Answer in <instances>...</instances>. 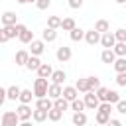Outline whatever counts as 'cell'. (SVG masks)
<instances>
[{
	"instance_id": "1",
	"label": "cell",
	"mask_w": 126,
	"mask_h": 126,
	"mask_svg": "<svg viewBox=\"0 0 126 126\" xmlns=\"http://www.w3.org/2000/svg\"><path fill=\"white\" fill-rule=\"evenodd\" d=\"M49 85H51V83H47V79H41V77H37V79L33 81V94H35V100L47 96Z\"/></svg>"
},
{
	"instance_id": "2",
	"label": "cell",
	"mask_w": 126,
	"mask_h": 126,
	"mask_svg": "<svg viewBox=\"0 0 126 126\" xmlns=\"http://www.w3.org/2000/svg\"><path fill=\"white\" fill-rule=\"evenodd\" d=\"M20 124H22V120H20V116H18L16 110H4V114H2V126H20Z\"/></svg>"
},
{
	"instance_id": "3",
	"label": "cell",
	"mask_w": 126,
	"mask_h": 126,
	"mask_svg": "<svg viewBox=\"0 0 126 126\" xmlns=\"http://www.w3.org/2000/svg\"><path fill=\"white\" fill-rule=\"evenodd\" d=\"M14 37H18L16 26H2V30H0V41L6 43V41H10V39H14Z\"/></svg>"
},
{
	"instance_id": "4",
	"label": "cell",
	"mask_w": 126,
	"mask_h": 126,
	"mask_svg": "<svg viewBox=\"0 0 126 126\" xmlns=\"http://www.w3.org/2000/svg\"><path fill=\"white\" fill-rule=\"evenodd\" d=\"M83 100H85V104H87V108H93V110H98V106H100V98L96 96V93H94V91H91V93H87Z\"/></svg>"
},
{
	"instance_id": "5",
	"label": "cell",
	"mask_w": 126,
	"mask_h": 126,
	"mask_svg": "<svg viewBox=\"0 0 126 126\" xmlns=\"http://www.w3.org/2000/svg\"><path fill=\"white\" fill-rule=\"evenodd\" d=\"M55 57H57V61H61V63H67V61L73 57V51H71V47H67V45H61V47H57V51H55Z\"/></svg>"
},
{
	"instance_id": "6",
	"label": "cell",
	"mask_w": 126,
	"mask_h": 126,
	"mask_svg": "<svg viewBox=\"0 0 126 126\" xmlns=\"http://www.w3.org/2000/svg\"><path fill=\"white\" fill-rule=\"evenodd\" d=\"M100 45H102L104 49H112V47L116 45V35H114V32H106V33H102V37H100Z\"/></svg>"
},
{
	"instance_id": "7",
	"label": "cell",
	"mask_w": 126,
	"mask_h": 126,
	"mask_svg": "<svg viewBox=\"0 0 126 126\" xmlns=\"http://www.w3.org/2000/svg\"><path fill=\"white\" fill-rule=\"evenodd\" d=\"M16 112H18V116H20L22 122H26V120H30V118L33 116V110H32L30 104H20V106L16 108Z\"/></svg>"
},
{
	"instance_id": "8",
	"label": "cell",
	"mask_w": 126,
	"mask_h": 126,
	"mask_svg": "<svg viewBox=\"0 0 126 126\" xmlns=\"http://www.w3.org/2000/svg\"><path fill=\"white\" fill-rule=\"evenodd\" d=\"M100 37H102V33H98L94 28H93V30H87V33H85V41H87L89 45H96V43H100Z\"/></svg>"
},
{
	"instance_id": "9",
	"label": "cell",
	"mask_w": 126,
	"mask_h": 126,
	"mask_svg": "<svg viewBox=\"0 0 126 126\" xmlns=\"http://www.w3.org/2000/svg\"><path fill=\"white\" fill-rule=\"evenodd\" d=\"M43 51H45V41H43V39H33V41L30 43V53H32V55H37V57H39Z\"/></svg>"
},
{
	"instance_id": "10",
	"label": "cell",
	"mask_w": 126,
	"mask_h": 126,
	"mask_svg": "<svg viewBox=\"0 0 126 126\" xmlns=\"http://www.w3.org/2000/svg\"><path fill=\"white\" fill-rule=\"evenodd\" d=\"M30 57H32V53L30 51H26V49H20V51H16V65H20V67H26L28 65V61H30Z\"/></svg>"
},
{
	"instance_id": "11",
	"label": "cell",
	"mask_w": 126,
	"mask_h": 126,
	"mask_svg": "<svg viewBox=\"0 0 126 126\" xmlns=\"http://www.w3.org/2000/svg\"><path fill=\"white\" fill-rule=\"evenodd\" d=\"M116 59H118V57H116L114 49H102V53H100V61H102V63H106V65H114Z\"/></svg>"
},
{
	"instance_id": "12",
	"label": "cell",
	"mask_w": 126,
	"mask_h": 126,
	"mask_svg": "<svg viewBox=\"0 0 126 126\" xmlns=\"http://www.w3.org/2000/svg\"><path fill=\"white\" fill-rule=\"evenodd\" d=\"M53 106H55V102H53V98H49V96L35 100V108H39V110H51Z\"/></svg>"
},
{
	"instance_id": "13",
	"label": "cell",
	"mask_w": 126,
	"mask_h": 126,
	"mask_svg": "<svg viewBox=\"0 0 126 126\" xmlns=\"http://www.w3.org/2000/svg\"><path fill=\"white\" fill-rule=\"evenodd\" d=\"M75 87H77V91H79V93H83V94H87V93H91V91H93V87H91V83H89V77L79 79V81L75 83Z\"/></svg>"
},
{
	"instance_id": "14",
	"label": "cell",
	"mask_w": 126,
	"mask_h": 126,
	"mask_svg": "<svg viewBox=\"0 0 126 126\" xmlns=\"http://www.w3.org/2000/svg\"><path fill=\"white\" fill-rule=\"evenodd\" d=\"M47 96H49V98H53V100L61 98V96H63V87H61V85L51 83V85H49V93H47Z\"/></svg>"
},
{
	"instance_id": "15",
	"label": "cell",
	"mask_w": 126,
	"mask_h": 126,
	"mask_svg": "<svg viewBox=\"0 0 126 126\" xmlns=\"http://www.w3.org/2000/svg\"><path fill=\"white\" fill-rule=\"evenodd\" d=\"M63 98H67L69 102L77 100V98H79V91H77V87H63Z\"/></svg>"
},
{
	"instance_id": "16",
	"label": "cell",
	"mask_w": 126,
	"mask_h": 126,
	"mask_svg": "<svg viewBox=\"0 0 126 126\" xmlns=\"http://www.w3.org/2000/svg\"><path fill=\"white\" fill-rule=\"evenodd\" d=\"M0 20H2V26H18L16 14H14V12H10V10H8V12H4Z\"/></svg>"
},
{
	"instance_id": "17",
	"label": "cell",
	"mask_w": 126,
	"mask_h": 126,
	"mask_svg": "<svg viewBox=\"0 0 126 126\" xmlns=\"http://www.w3.org/2000/svg\"><path fill=\"white\" fill-rule=\"evenodd\" d=\"M35 73H37V77H41V79H51V75H53V67H51L49 63H43Z\"/></svg>"
},
{
	"instance_id": "18",
	"label": "cell",
	"mask_w": 126,
	"mask_h": 126,
	"mask_svg": "<svg viewBox=\"0 0 126 126\" xmlns=\"http://www.w3.org/2000/svg\"><path fill=\"white\" fill-rule=\"evenodd\" d=\"M41 39H43L45 43H51V41H55V39H57V30L45 28V30L41 32Z\"/></svg>"
},
{
	"instance_id": "19",
	"label": "cell",
	"mask_w": 126,
	"mask_h": 126,
	"mask_svg": "<svg viewBox=\"0 0 126 126\" xmlns=\"http://www.w3.org/2000/svg\"><path fill=\"white\" fill-rule=\"evenodd\" d=\"M71 122H73V126H87V114L85 112H73Z\"/></svg>"
},
{
	"instance_id": "20",
	"label": "cell",
	"mask_w": 126,
	"mask_h": 126,
	"mask_svg": "<svg viewBox=\"0 0 126 126\" xmlns=\"http://www.w3.org/2000/svg\"><path fill=\"white\" fill-rule=\"evenodd\" d=\"M65 79H67V73H65L63 69H57V71H53V75H51V83H55V85H63Z\"/></svg>"
},
{
	"instance_id": "21",
	"label": "cell",
	"mask_w": 126,
	"mask_h": 126,
	"mask_svg": "<svg viewBox=\"0 0 126 126\" xmlns=\"http://www.w3.org/2000/svg\"><path fill=\"white\" fill-rule=\"evenodd\" d=\"M20 94H22V89H20L18 85H12V87H8V93H6L8 100H20Z\"/></svg>"
},
{
	"instance_id": "22",
	"label": "cell",
	"mask_w": 126,
	"mask_h": 126,
	"mask_svg": "<svg viewBox=\"0 0 126 126\" xmlns=\"http://www.w3.org/2000/svg\"><path fill=\"white\" fill-rule=\"evenodd\" d=\"M32 120H33V122H45V120H49V110H39V108H35Z\"/></svg>"
},
{
	"instance_id": "23",
	"label": "cell",
	"mask_w": 126,
	"mask_h": 126,
	"mask_svg": "<svg viewBox=\"0 0 126 126\" xmlns=\"http://www.w3.org/2000/svg\"><path fill=\"white\" fill-rule=\"evenodd\" d=\"M33 91L32 89H22V94H20V104H30L32 98H33Z\"/></svg>"
},
{
	"instance_id": "24",
	"label": "cell",
	"mask_w": 126,
	"mask_h": 126,
	"mask_svg": "<svg viewBox=\"0 0 126 126\" xmlns=\"http://www.w3.org/2000/svg\"><path fill=\"white\" fill-rule=\"evenodd\" d=\"M94 122L100 124V126H106V124L110 122V114H106V112H102V110H96V114H94Z\"/></svg>"
},
{
	"instance_id": "25",
	"label": "cell",
	"mask_w": 126,
	"mask_h": 126,
	"mask_svg": "<svg viewBox=\"0 0 126 126\" xmlns=\"http://www.w3.org/2000/svg\"><path fill=\"white\" fill-rule=\"evenodd\" d=\"M41 65H43V63H41V59H39L37 55H32V57H30V61H28V65H26V69H30V71H37Z\"/></svg>"
},
{
	"instance_id": "26",
	"label": "cell",
	"mask_w": 126,
	"mask_h": 126,
	"mask_svg": "<svg viewBox=\"0 0 126 126\" xmlns=\"http://www.w3.org/2000/svg\"><path fill=\"white\" fill-rule=\"evenodd\" d=\"M61 24H63V18H59V16H49L47 18V28H51V30H59Z\"/></svg>"
},
{
	"instance_id": "27",
	"label": "cell",
	"mask_w": 126,
	"mask_h": 126,
	"mask_svg": "<svg viewBox=\"0 0 126 126\" xmlns=\"http://www.w3.org/2000/svg\"><path fill=\"white\" fill-rule=\"evenodd\" d=\"M75 28H77V24H75V20H73V18H69V16H67V18H63V24H61V30H63V32H69V33H71Z\"/></svg>"
},
{
	"instance_id": "28",
	"label": "cell",
	"mask_w": 126,
	"mask_h": 126,
	"mask_svg": "<svg viewBox=\"0 0 126 126\" xmlns=\"http://www.w3.org/2000/svg\"><path fill=\"white\" fill-rule=\"evenodd\" d=\"M94 30H96L98 33H106V32H110V24H108L106 20H96V22H94Z\"/></svg>"
},
{
	"instance_id": "29",
	"label": "cell",
	"mask_w": 126,
	"mask_h": 126,
	"mask_svg": "<svg viewBox=\"0 0 126 126\" xmlns=\"http://www.w3.org/2000/svg\"><path fill=\"white\" fill-rule=\"evenodd\" d=\"M85 30H81V28H75L71 33H69V37H71V41H83L85 39Z\"/></svg>"
},
{
	"instance_id": "30",
	"label": "cell",
	"mask_w": 126,
	"mask_h": 126,
	"mask_svg": "<svg viewBox=\"0 0 126 126\" xmlns=\"http://www.w3.org/2000/svg\"><path fill=\"white\" fill-rule=\"evenodd\" d=\"M114 71H116V75L118 73H126V57H118L116 61H114Z\"/></svg>"
},
{
	"instance_id": "31",
	"label": "cell",
	"mask_w": 126,
	"mask_h": 126,
	"mask_svg": "<svg viewBox=\"0 0 126 126\" xmlns=\"http://www.w3.org/2000/svg\"><path fill=\"white\" fill-rule=\"evenodd\" d=\"M18 39H20L22 43H32V41H33V32H30V30H24V32L18 35Z\"/></svg>"
},
{
	"instance_id": "32",
	"label": "cell",
	"mask_w": 126,
	"mask_h": 126,
	"mask_svg": "<svg viewBox=\"0 0 126 126\" xmlns=\"http://www.w3.org/2000/svg\"><path fill=\"white\" fill-rule=\"evenodd\" d=\"M108 91L110 89H106V87H98L94 93H96V96L100 98V102H108Z\"/></svg>"
},
{
	"instance_id": "33",
	"label": "cell",
	"mask_w": 126,
	"mask_h": 126,
	"mask_svg": "<svg viewBox=\"0 0 126 126\" xmlns=\"http://www.w3.org/2000/svg\"><path fill=\"white\" fill-rule=\"evenodd\" d=\"M53 102H55V108H59V110H63V112H65L67 108H71V102H69L67 98H63V96L57 98V100H53Z\"/></svg>"
},
{
	"instance_id": "34",
	"label": "cell",
	"mask_w": 126,
	"mask_h": 126,
	"mask_svg": "<svg viewBox=\"0 0 126 126\" xmlns=\"http://www.w3.org/2000/svg\"><path fill=\"white\" fill-rule=\"evenodd\" d=\"M85 108H87V104H85V100H81V98H77V100L71 102V110H73V112H83Z\"/></svg>"
},
{
	"instance_id": "35",
	"label": "cell",
	"mask_w": 126,
	"mask_h": 126,
	"mask_svg": "<svg viewBox=\"0 0 126 126\" xmlns=\"http://www.w3.org/2000/svg\"><path fill=\"white\" fill-rule=\"evenodd\" d=\"M61 118H63V110H59V108L53 106V108L49 110V120H51V122H59Z\"/></svg>"
},
{
	"instance_id": "36",
	"label": "cell",
	"mask_w": 126,
	"mask_h": 126,
	"mask_svg": "<svg viewBox=\"0 0 126 126\" xmlns=\"http://www.w3.org/2000/svg\"><path fill=\"white\" fill-rule=\"evenodd\" d=\"M112 49H114L116 57H126V43H122V41H116V45H114Z\"/></svg>"
},
{
	"instance_id": "37",
	"label": "cell",
	"mask_w": 126,
	"mask_h": 126,
	"mask_svg": "<svg viewBox=\"0 0 126 126\" xmlns=\"http://www.w3.org/2000/svg\"><path fill=\"white\" fill-rule=\"evenodd\" d=\"M120 100H122V98H120V94H118L116 91H108V102H110V104H114V106H116Z\"/></svg>"
},
{
	"instance_id": "38",
	"label": "cell",
	"mask_w": 126,
	"mask_h": 126,
	"mask_svg": "<svg viewBox=\"0 0 126 126\" xmlns=\"http://www.w3.org/2000/svg\"><path fill=\"white\" fill-rule=\"evenodd\" d=\"M114 35H116V41H122V43H126V30H124V28L116 30V32H114Z\"/></svg>"
},
{
	"instance_id": "39",
	"label": "cell",
	"mask_w": 126,
	"mask_h": 126,
	"mask_svg": "<svg viewBox=\"0 0 126 126\" xmlns=\"http://www.w3.org/2000/svg\"><path fill=\"white\" fill-rule=\"evenodd\" d=\"M35 6H37V10H47L51 6V0H37Z\"/></svg>"
},
{
	"instance_id": "40",
	"label": "cell",
	"mask_w": 126,
	"mask_h": 126,
	"mask_svg": "<svg viewBox=\"0 0 126 126\" xmlns=\"http://www.w3.org/2000/svg\"><path fill=\"white\" fill-rule=\"evenodd\" d=\"M114 81H116V85H118V87H126V73H118Z\"/></svg>"
},
{
	"instance_id": "41",
	"label": "cell",
	"mask_w": 126,
	"mask_h": 126,
	"mask_svg": "<svg viewBox=\"0 0 126 126\" xmlns=\"http://www.w3.org/2000/svg\"><path fill=\"white\" fill-rule=\"evenodd\" d=\"M89 83H91L93 91H96V89L100 87V79H98V77H89Z\"/></svg>"
},
{
	"instance_id": "42",
	"label": "cell",
	"mask_w": 126,
	"mask_h": 126,
	"mask_svg": "<svg viewBox=\"0 0 126 126\" xmlns=\"http://www.w3.org/2000/svg\"><path fill=\"white\" fill-rule=\"evenodd\" d=\"M98 110H102V112H106V114H110V112H112V104H110V102H100V106H98Z\"/></svg>"
},
{
	"instance_id": "43",
	"label": "cell",
	"mask_w": 126,
	"mask_h": 126,
	"mask_svg": "<svg viewBox=\"0 0 126 126\" xmlns=\"http://www.w3.org/2000/svg\"><path fill=\"white\" fill-rule=\"evenodd\" d=\"M83 2H85V0H69V8H73V10H79V8L83 6Z\"/></svg>"
},
{
	"instance_id": "44",
	"label": "cell",
	"mask_w": 126,
	"mask_h": 126,
	"mask_svg": "<svg viewBox=\"0 0 126 126\" xmlns=\"http://www.w3.org/2000/svg\"><path fill=\"white\" fill-rule=\"evenodd\" d=\"M116 110H118L120 114H126V100H124V98H122V100L116 104Z\"/></svg>"
},
{
	"instance_id": "45",
	"label": "cell",
	"mask_w": 126,
	"mask_h": 126,
	"mask_svg": "<svg viewBox=\"0 0 126 126\" xmlns=\"http://www.w3.org/2000/svg\"><path fill=\"white\" fill-rule=\"evenodd\" d=\"M106 126H122V122H120L118 118H110V122H108Z\"/></svg>"
},
{
	"instance_id": "46",
	"label": "cell",
	"mask_w": 126,
	"mask_h": 126,
	"mask_svg": "<svg viewBox=\"0 0 126 126\" xmlns=\"http://www.w3.org/2000/svg\"><path fill=\"white\" fill-rule=\"evenodd\" d=\"M20 126H32V122H30V120H26V122H22Z\"/></svg>"
},
{
	"instance_id": "47",
	"label": "cell",
	"mask_w": 126,
	"mask_h": 126,
	"mask_svg": "<svg viewBox=\"0 0 126 126\" xmlns=\"http://www.w3.org/2000/svg\"><path fill=\"white\" fill-rule=\"evenodd\" d=\"M16 2H18V4H28L30 0H16Z\"/></svg>"
},
{
	"instance_id": "48",
	"label": "cell",
	"mask_w": 126,
	"mask_h": 126,
	"mask_svg": "<svg viewBox=\"0 0 126 126\" xmlns=\"http://www.w3.org/2000/svg\"><path fill=\"white\" fill-rule=\"evenodd\" d=\"M114 2H116V4H122V6L126 4V0H114Z\"/></svg>"
},
{
	"instance_id": "49",
	"label": "cell",
	"mask_w": 126,
	"mask_h": 126,
	"mask_svg": "<svg viewBox=\"0 0 126 126\" xmlns=\"http://www.w3.org/2000/svg\"><path fill=\"white\" fill-rule=\"evenodd\" d=\"M93 126H100V124H96V122H94V124H93Z\"/></svg>"
},
{
	"instance_id": "50",
	"label": "cell",
	"mask_w": 126,
	"mask_h": 126,
	"mask_svg": "<svg viewBox=\"0 0 126 126\" xmlns=\"http://www.w3.org/2000/svg\"><path fill=\"white\" fill-rule=\"evenodd\" d=\"M30 2H37V0H30Z\"/></svg>"
},
{
	"instance_id": "51",
	"label": "cell",
	"mask_w": 126,
	"mask_h": 126,
	"mask_svg": "<svg viewBox=\"0 0 126 126\" xmlns=\"http://www.w3.org/2000/svg\"><path fill=\"white\" fill-rule=\"evenodd\" d=\"M124 8H126V4H124Z\"/></svg>"
}]
</instances>
